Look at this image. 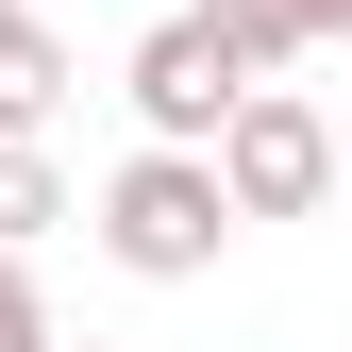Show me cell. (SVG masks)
Here are the masks:
<instances>
[{
	"label": "cell",
	"mask_w": 352,
	"mask_h": 352,
	"mask_svg": "<svg viewBox=\"0 0 352 352\" xmlns=\"http://www.w3.org/2000/svg\"><path fill=\"white\" fill-rule=\"evenodd\" d=\"M336 185H352V168H336Z\"/></svg>",
	"instance_id": "10"
},
{
	"label": "cell",
	"mask_w": 352,
	"mask_h": 352,
	"mask_svg": "<svg viewBox=\"0 0 352 352\" xmlns=\"http://www.w3.org/2000/svg\"><path fill=\"white\" fill-rule=\"evenodd\" d=\"M319 17H336V34H352V0H319Z\"/></svg>",
	"instance_id": "8"
},
{
	"label": "cell",
	"mask_w": 352,
	"mask_h": 352,
	"mask_svg": "<svg viewBox=\"0 0 352 352\" xmlns=\"http://www.w3.org/2000/svg\"><path fill=\"white\" fill-rule=\"evenodd\" d=\"M51 218H67V185H51V151H34V135H0V252H34Z\"/></svg>",
	"instance_id": "6"
},
{
	"label": "cell",
	"mask_w": 352,
	"mask_h": 352,
	"mask_svg": "<svg viewBox=\"0 0 352 352\" xmlns=\"http://www.w3.org/2000/svg\"><path fill=\"white\" fill-rule=\"evenodd\" d=\"M218 235H235V185H218V151H135L101 185V252L135 285H201L218 269Z\"/></svg>",
	"instance_id": "1"
},
{
	"label": "cell",
	"mask_w": 352,
	"mask_h": 352,
	"mask_svg": "<svg viewBox=\"0 0 352 352\" xmlns=\"http://www.w3.org/2000/svg\"><path fill=\"white\" fill-rule=\"evenodd\" d=\"M0 17H17V0H0Z\"/></svg>",
	"instance_id": "9"
},
{
	"label": "cell",
	"mask_w": 352,
	"mask_h": 352,
	"mask_svg": "<svg viewBox=\"0 0 352 352\" xmlns=\"http://www.w3.org/2000/svg\"><path fill=\"white\" fill-rule=\"evenodd\" d=\"M201 17H218V34H235V51H252V84H285V67H302V51H319V34H336V17H319V0H201Z\"/></svg>",
	"instance_id": "5"
},
{
	"label": "cell",
	"mask_w": 352,
	"mask_h": 352,
	"mask_svg": "<svg viewBox=\"0 0 352 352\" xmlns=\"http://www.w3.org/2000/svg\"><path fill=\"white\" fill-rule=\"evenodd\" d=\"M51 101H67V34L0 17V135H51Z\"/></svg>",
	"instance_id": "4"
},
{
	"label": "cell",
	"mask_w": 352,
	"mask_h": 352,
	"mask_svg": "<svg viewBox=\"0 0 352 352\" xmlns=\"http://www.w3.org/2000/svg\"><path fill=\"white\" fill-rule=\"evenodd\" d=\"M336 168H352V135H336L319 101H285V84H252V101H235V135H218L235 218H319V201H336Z\"/></svg>",
	"instance_id": "3"
},
{
	"label": "cell",
	"mask_w": 352,
	"mask_h": 352,
	"mask_svg": "<svg viewBox=\"0 0 352 352\" xmlns=\"http://www.w3.org/2000/svg\"><path fill=\"white\" fill-rule=\"evenodd\" d=\"M0 352H67L51 302H34V252H0Z\"/></svg>",
	"instance_id": "7"
},
{
	"label": "cell",
	"mask_w": 352,
	"mask_h": 352,
	"mask_svg": "<svg viewBox=\"0 0 352 352\" xmlns=\"http://www.w3.org/2000/svg\"><path fill=\"white\" fill-rule=\"evenodd\" d=\"M118 84H135L151 151H218V135H235V101H252V51L185 0V17H151V34H135V67H118Z\"/></svg>",
	"instance_id": "2"
}]
</instances>
